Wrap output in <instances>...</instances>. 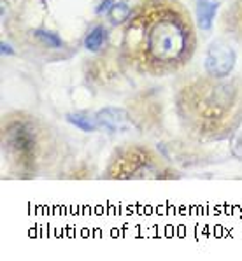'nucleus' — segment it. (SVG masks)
Instances as JSON below:
<instances>
[{
    "label": "nucleus",
    "instance_id": "1a4fd4ad",
    "mask_svg": "<svg viewBox=\"0 0 242 261\" xmlns=\"http://www.w3.org/2000/svg\"><path fill=\"white\" fill-rule=\"evenodd\" d=\"M35 35L46 44L47 47H60L62 46V39L58 37L53 32H47V30H35Z\"/></svg>",
    "mask_w": 242,
    "mask_h": 261
},
{
    "label": "nucleus",
    "instance_id": "6e6552de",
    "mask_svg": "<svg viewBox=\"0 0 242 261\" xmlns=\"http://www.w3.org/2000/svg\"><path fill=\"white\" fill-rule=\"evenodd\" d=\"M11 142L16 149H21V151H30L32 147V137L27 130H23L21 126H18L13 132V137H11Z\"/></svg>",
    "mask_w": 242,
    "mask_h": 261
},
{
    "label": "nucleus",
    "instance_id": "39448f33",
    "mask_svg": "<svg viewBox=\"0 0 242 261\" xmlns=\"http://www.w3.org/2000/svg\"><path fill=\"white\" fill-rule=\"evenodd\" d=\"M106 42V28L104 27H95L93 30H90V34L84 39V47L88 51H99Z\"/></svg>",
    "mask_w": 242,
    "mask_h": 261
},
{
    "label": "nucleus",
    "instance_id": "423d86ee",
    "mask_svg": "<svg viewBox=\"0 0 242 261\" xmlns=\"http://www.w3.org/2000/svg\"><path fill=\"white\" fill-rule=\"evenodd\" d=\"M132 14V9L127 2H116L114 6L109 9V19H111L112 25H121L125 23Z\"/></svg>",
    "mask_w": 242,
    "mask_h": 261
},
{
    "label": "nucleus",
    "instance_id": "f257e3e1",
    "mask_svg": "<svg viewBox=\"0 0 242 261\" xmlns=\"http://www.w3.org/2000/svg\"><path fill=\"white\" fill-rule=\"evenodd\" d=\"M188 28L176 14L163 13L144 30L148 55L153 62H181L188 51Z\"/></svg>",
    "mask_w": 242,
    "mask_h": 261
},
{
    "label": "nucleus",
    "instance_id": "9b49d317",
    "mask_svg": "<svg viewBox=\"0 0 242 261\" xmlns=\"http://www.w3.org/2000/svg\"><path fill=\"white\" fill-rule=\"evenodd\" d=\"M0 47H2L0 51H2V55H4V56H13V55H14V49L9 46V44L2 42V44H0Z\"/></svg>",
    "mask_w": 242,
    "mask_h": 261
},
{
    "label": "nucleus",
    "instance_id": "9d476101",
    "mask_svg": "<svg viewBox=\"0 0 242 261\" xmlns=\"http://www.w3.org/2000/svg\"><path fill=\"white\" fill-rule=\"evenodd\" d=\"M116 4V0H102L100 2V6L95 9V13L96 14H102V13H109V9H111L112 6Z\"/></svg>",
    "mask_w": 242,
    "mask_h": 261
},
{
    "label": "nucleus",
    "instance_id": "f03ea898",
    "mask_svg": "<svg viewBox=\"0 0 242 261\" xmlns=\"http://www.w3.org/2000/svg\"><path fill=\"white\" fill-rule=\"evenodd\" d=\"M237 55L233 47L225 42H212L205 55V70L212 77H227L235 67Z\"/></svg>",
    "mask_w": 242,
    "mask_h": 261
},
{
    "label": "nucleus",
    "instance_id": "7ed1b4c3",
    "mask_svg": "<svg viewBox=\"0 0 242 261\" xmlns=\"http://www.w3.org/2000/svg\"><path fill=\"white\" fill-rule=\"evenodd\" d=\"M95 119L100 128L109 132H125L132 126L128 112L119 107H104L95 114Z\"/></svg>",
    "mask_w": 242,
    "mask_h": 261
},
{
    "label": "nucleus",
    "instance_id": "20e7f679",
    "mask_svg": "<svg viewBox=\"0 0 242 261\" xmlns=\"http://www.w3.org/2000/svg\"><path fill=\"white\" fill-rule=\"evenodd\" d=\"M217 13V2L216 0H199L197 2V23L202 30H211L214 16Z\"/></svg>",
    "mask_w": 242,
    "mask_h": 261
},
{
    "label": "nucleus",
    "instance_id": "0eeeda50",
    "mask_svg": "<svg viewBox=\"0 0 242 261\" xmlns=\"http://www.w3.org/2000/svg\"><path fill=\"white\" fill-rule=\"evenodd\" d=\"M67 121L83 132H95L96 128H100L99 123H96V119L90 118V116H86V114H68Z\"/></svg>",
    "mask_w": 242,
    "mask_h": 261
}]
</instances>
